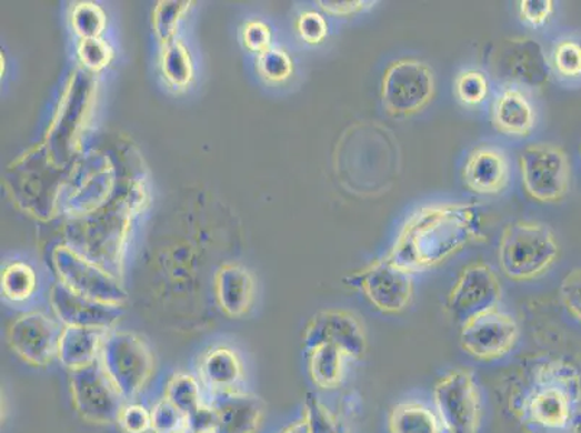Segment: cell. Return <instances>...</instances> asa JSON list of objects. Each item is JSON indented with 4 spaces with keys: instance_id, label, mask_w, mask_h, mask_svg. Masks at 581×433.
<instances>
[{
    "instance_id": "2",
    "label": "cell",
    "mask_w": 581,
    "mask_h": 433,
    "mask_svg": "<svg viewBox=\"0 0 581 433\" xmlns=\"http://www.w3.org/2000/svg\"><path fill=\"white\" fill-rule=\"evenodd\" d=\"M581 403V380L573 365L538 361L513 387L509 406L530 433H565Z\"/></svg>"
},
{
    "instance_id": "29",
    "label": "cell",
    "mask_w": 581,
    "mask_h": 433,
    "mask_svg": "<svg viewBox=\"0 0 581 433\" xmlns=\"http://www.w3.org/2000/svg\"><path fill=\"white\" fill-rule=\"evenodd\" d=\"M551 64L563 79L581 80V40L565 37L557 41L551 52Z\"/></svg>"
},
{
    "instance_id": "26",
    "label": "cell",
    "mask_w": 581,
    "mask_h": 433,
    "mask_svg": "<svg viewBox=\"0 0 581 433\" xmlns=\"http://www.w3.org/2000/svg\"><path fill=\"white\" fill-rule=\"evenodd\" d=\"M166 399L187 417L201 406V389L193 374L176 373L168 380Z\"/></svg>"
},
{
    "instance_id": "14",
    "label": "cell",
    "mask_w": 581,
    "mask_h": 433,
    "mask_svg": "<svg viewBox=\"0 0 581 433\" xmlns=\"http://www.w3.org/2000/svg\"><path fill=\"white\" fill-rule=\"evenodd\" d=\"M62 330L42 312H28L9 326L8 343L26 363L33 367H47L59 355Z\"/></svg>"
},
{
    "instance_id": "6",
    "label": "cell",
    "mask_w": 581,
    "mask_h": 433,
    "mask_svg": "<svg viewBox=\"0 0 581 433\" xmlns=\"http://www.w3.org/2000/svg\"><path fill=\"white\" fill-rule=\"evenodd\" d=\"M522 184L532 200L559 202L569 192L571 170L563 149L549 143L530 144L520 157Z\"/></svg>"
},
{
    "instance_id": "11",
    "label": "cell",
    "mask_w": 581,
    "mask_h": 433,
    "mask_svg": "<svg viewBox=\"0 0 581 433\" xmlns=\"http://www.w3.org/2000/svg\"><path fill=\"white\" fill-rule=\"evenodd\" d=\"M520 329L512 315L492 308L463 322L460 344L465 353L482 361L505 358L517 345Z\"/></svg>"
},
{
    "instance_id": "35",
    "label": "cell",
    "mask_w": 581,
    "mask_h": 433,
    "mask_svg": "<svg viewBox=\"0 0 581 433\" xmlns=\"http://www.w3.org/2000/svg\"><path fill=\"white\" fill-rule=\"evenodd\" d=\"M304 419L309 423L311 433H339L338 423L328 407L314 396H307Z\"/></svg>"
},
{
    "instance_id": "9",
    "label": "cell",
    "mask_w": 581,
    "mask_h": 433,
    "mask_svg": "<svg viewBox=\"0 0 581 433\" xmlns=\"http://www.w3.org/2000/svg\"><path fill=\"white\" fill-rule=\"evenodd\" d=\"M350 285L360 289L368 301L383 314H400L414 296V282L388 256L374 260L350 278Z\"/></svg>"
},
{
    "instance_id": "27",
    "label": "cell",
    "mask_w": 581,
    "mask_h": 433,
    "mask_svg": "<svg viewBox=\"0 0 581 433\" xmlns=\"http://www.w3.org/2000/svg\"><path fill=\"white\" fill-rule=\"evenodd\" d=\"M37 289V274L26 263H11L2 272V293L7 300L23 302L30 300Z\"/></svg>"
},
{
    "instance_id": "34",
    "label": "cell",
    "mask_w": 581,
    "mask_h": 433,
    "mask_svg": "<svg viewBox=\"0 0 581 433\" xmlns=\"http://www.w3.org/2000/svg\"><path fill=\"white\" fill-rule=\"evenodd\" d=\"M258 70L261 72L263 79L273 81V83H281L290 79L294 67H292L291 58L286 51L269 50L259 56Z\"/></svg>"
},
{
    "instance_id": "31",
    "label": "cell",
    "mask_w": 581,
    "mask_h": 433,
    "mask_svg": "<svg viewBox=\"0 0 581 433\" xmlns=\"http://www.w3.org/2000/svg\"><path fill=\"white\" fill-rule=\"evenodd\" d=\"M454 91L464 105H479L488 98V77L478 70L460 72L454 81Z\"/></svg>"
},
{
    "instance_id": "33",
    "label": "cell",
    "mask_w": 581,
    "mask_h": 433,
    "mask_svg": "<svg viewBox=\"0 0 581 433\" xmlns=\"http://www.w3.org/2000/svg\"><path fill=\"white\" fill-rule=\"evenodd\" d=\"M187 426V416L174 404L162 399L151 409L152 433H179Z\"/></svg>"
},
{
    "instance_id": "13",
    "label": "cell",
    "mask_w": 581,
    "mask_h": 433,
    "mask_svg": "<svg viewBox=\"0 0 581 433\" xmlns=\"http://www.w3.org/2000/svg\"><path fill=\"white\" fill-rule=\"evenodd\" d=\"M320 344L339 346L348 359L362 360L368 350L367 331L353 312L320 311L307 322L302 345L307 351Z\"/></svg>"
},
{
    "instance_id": "16",
    "label": "cell",
    "mask_w": 581,
    "mask_h": 433,
    "mask_svg": "<svg viewBox=\"0 0 581 433\" xmlns=\"http://www.w3.org/2000/svg\"><path fill=\"white\" fill-rule=\"evenodd\" d=\"M499 67L509 79L530 87L549 83L550 66L540 43L530 38H513L499 52Z\"/></svg>"
},
{
    "instance_id": "7",
    "label": "cell",
    "mask_w": 581,
    "mask_h": 433,
    "mask_svg": "<svg viewBox=\"0 0 581 433\" xmlns=\"http://www.w3.org/2000/svg\"><path fill=\"white\" fill-rule=\"evenodd\" d=\"M70 392L77 413L93 425L118 423L127 401L106 374L100 361L70 372Z\"/></svg>"
},
{
    "instance_id": "3",
    "label": "cell",
    "mask_w": 581,
    "mask_h": 433,
    "mask_svg": "<svg viewBox=\"0 0 581 433\" xmlns=\"http://www.w3.org/2000/svg\"><path fill=\"white\" fill-rule=\"evenodd\" d=\"M559 256L560 244L549 225L520 220L502 231L498 260L512 281H534L549 272Z\"/></svg>"
},
{
    "instance_id": "25",
    "label": "cell",
    "mask_w": 581,
    "mask_h": 433,
    "mask_svg": "<svg viewBox=\"0 0 581 433\" xmlns=\"http://www.w3.org/2000/svg\"><path fill=\"white\" fill-rule=\"evenodd\" d=\"M81 182L74 194L70 195V205L74 211H90L102 204L113 185V175L110 168L102 170L83 171Z\"/></svg>"
},
{
    "instance_id": "22",
    "label": "cell",
    "mask_w": 581,
    "mask_h": 433,
    "mask_svg": "<svg viewBox=\"0 0 581 433\" xmlns=\"http://www.w3.org/2000/svg\"><path fill=\"white\" fill-rule=\"evenodd\" d=\"M200 374L213 393H222L238 390L244 370L237 351L229 346H218L206 353L201 360Z\"/></svg>"
},
{
    "instance_id": "23",
    "label": "cell",
    "mask_w": 581,
    "mask_h": 433,
    "mask_svg": "<svg viewBox=\"0 0 581 433\" xmlns=\"http://www.w3.org/2000/svg\"><path fill=\"white\" fill-rule=\"evenodd\" d=\"M307 367L311 382L317 387L333 390L339 387L344 377V360L348 355L339 346L320 344L305 351Z\"/></svg>"
},
{
    "instance_id": "21",
    "label": "cell",
    "mask_w": 581,
    "mask_h": 433,
    "mask_svg": "<svg viewBox=\"0 0 581 433\" xmlns=\"http://www.w3.org/2000/svg\"><path fill=\"white\" fill-rule=\"evenodd\" d=\"M108 332L98 329H83V326H64L60 336L57 359L70 372L88 367L99 360Z\"/></svg>"
},
{
    "instance_id": "5",
    "label": "cell",
    "mask_w": 581,
    "mask_h": 433,
    "mask_svg": "<svg viewBox=\"0 0 581 433\" xmlns=\"http://www.w3.org/2000/svg\"><path fill=\"white\" fill-rule=\"evenodd\" d=\"M434 71L415 58H402L392 62L382 77L383 108L397 118L421 112L434 98Z\"/></svg>"
},
{
    "instance_id": "32",
    "label": "cell",
    "mask_w": 581,
    "mask_h": 433,
    "mask_svg": "<svg viewBox=\"0 0 581 433\" xmlns=\"http://www.w3.org/2000/svg\"><path fill=\"white\" fill-rule=\"evenodd\" d=\"M73 28L83 40L99 38L106 27V14L98 4L84 2L77 4L73 11Z\"/></svg>"
},
{
    "instance_id": "10",
    "label": "cell",
    "mask_w": 581,
    "mask_h": 433,
    "mask_svg": "<svg viewBox=\"0 0 581 433\" xmlns=\"http://www.w3.org/2000/svg\"><path fill=\"white\" fill-rule=\"evenodd\" d=\"M60 282L71 291L90 300L122 306L128 293L114 274L104 271L99 264L77 254L74 250L60 248L52 256Z\"/></svg>"
},
{
    "instance_id": "39",
    "label": "cell",
    "mask_w": 581,
    "mask_h": 433,
    "mask_svg": "<svg viewBox=\"0 0 581 433\" xmlns=\"http://www.w3.org/2000/svg\"><path fill=\"white\" fill-rule=\"evenodd\" d=\"M560 298L570 314L581 322V268H575L563 279Z\"/></svg>"
},
{
    "instance_id": "42",
    "label": "cell",
    "mask_w": 581,
    "mask_h": 433,
    "mask_svg": "<svg viewBox=\"0 0 581 433\" xmlns=\"http://www.w3.org/2000/svg\"><path fill=\"white\" fill-rule=\"evenodd\" d=\"M320 8L331 17H353L371 9L377 2L369 0H320Z\"/></svg>"
},
{
    "instance_id": "41",
    "label": "cell",
    "mask_w": 581,
    "mask_h": 433,
    "mask_svg": "<svg viewBox=\"0 0 581 433\" xmlns=\"http://www.w3.org/2000/svg\"><path fill=\"white\" fill-rule=\"evenodd\" d=\"M243 41L249 51L258 52L259 56L263 54L271 47V31L269 27L261 21L249 22L244 27Z\"/></svg>"
},
{
    "instance_id": "1",
    "label": "cell",
    "mask_w": 581,
    "mask_h": 433,
    "mask_svg": "<svg viewBox=\"0 0 581 433\" xmlns=\"http://www.w3.org/2000/svg\"><path fill=\"white\" fill-rule=\"evenodd\" d=\"M482 207L472 202H441L424 207L402 225L387 254L408 273L439 266L473 243L484 242Z\"/></svg>"
},
{
    "instance_id": "45",
    "label": "cell",
    "mask_w": 581,
    "mask_h": 433,
    "mask_svg": "<svg viewBox=\"0 0 581 433\" xmlns=\"http://www.w3.org/2000/svg\"><path fill=\"white\" fill-rule=\"evenodd\" d=\"M179 433H196V432L189 430V427L186 426L184 430L180 431Z\"/></svg>"
},
{
    "instance_id": "4",
    "label": "cell",
    "mask_w": 581,
    "mask_h": 433,
    "mask_svg": "<svg viewBox=\"0 0 581 433\" xmlns=\"http://www.w3.org/2000/svg\"><path fill=\"white\" fill-rule=\"evenodd\" d=\"M99 361L127 403L147 389L156 369L150 345L142 336L129 331H109Z\"/></svg>"
},
{
    "instance_id": "15",
    "label": "cell",
    "mask_w": 581,
    "mask_h": 433,
    "mask_svg": "<svg viewBox=\"0 0 581 433\" xmlns=\"http://www.w3.org/2000/svg\"><path fill=\"white\" fill-rule=\"evenodd\" d=\"M50 302L52 311L64 326L112 331L122 316L118 305L79 295L61 282L52 286Z\"/></svg>"
},
{
    "instance_id": "37",
    "label": "cell",
    "mask_w": 581,
    "mask_h": 433,
    "mask_svg": "<svg viewBox=\"0 0 581 433\" xmlns=\"http://www.w3.org/2000/svg\"><path fill=\"white\" fill-rule=\"evenodd\" d=\"M124 433H148L151 431V411L138 403L124 404L118 419Z\"/></svg>"
},
{
    "instance_id": "36",
    "label": "cell",
    "mask_w": 581,
    "mask_h": 433,
    "mask_svg": "<svg viewBox=\"0 0 581 433\" xmlns=\"http://www.w3.org/2000/svg\"><path fill=\"white\" fill-rule=\"evenodd\" d=\"M79 57L88 69L99 71L112 60V50L100 38H91V40H81Z\"/></svg>"
},
{
    "instance_id": "19",
    "label": "cell",
    "mask_w": 581,
    "mask_h": 433,
    "mask_svg": "<svg viewBox=\"0 0 581 433\" xmlns=\"http://www.w3.org/2000/svg\"><path fill=\"white\" fill-rule=\"evenodd\" d=\"M494 128L507 137L525 138L537 123L534 105L518 89H505L493 103Z\"/></svg>"
},
{
    "instance_id": "44",
    "label": "cell",
    "mask_w": 581,
    "mask_h": 433,
    "mask_svg": "<svg viewBox=\"0 0 581 433\" xmlns=\"http://www.w3.org/2000/svg\"><path fill=\"white\" fill-rule=\"evenodd\" d=\"M282 433H311L309 423L302 417L301 421L295 422L294 425L288 426Z\"/></svg>"
},
{
    "instance_id": "46",
    "label": "cell",
    "mask_w": 581,
    "mask_h": 433,
    "mask_svg": "<svg viewBox=\"0 0 581 433\" xmlns=\"http://www.w3.org/2000/svg\"><path fill=\"white\" fill-rule=\"evenodd\" d=\"M580 152H581V144H580Z\"/></svg>"
},
{
    "instance_id": "24",
    "label": "cell",
    "mask_w": 581,
    "mask_h": 433,
    "mask_svg": "<svg viewBox=\"0 0 581 433\" xmlns=\"http://www.w3.org/2000/svg\"><path fill=\"white\" fill-rule=\"evenodd\" d=\"M389 433H445L443 423L425 404L405 402L389 413Z\"/></svg>"
},
{
    "instance_id": "40",
    "label": "cell",
    "mask_w": 581,
    "mask_h": 433,
    "mask_svg": "<svg viewBox=\"0 0 581 433\" xmlns=\"http://www.w3.org/2000/svg\"><path fill=\"white\" fill-rule=\"evenodd\" d=\"M520 13L523 21L532 27H542L550 21L554 13V2L551 0H523L520 3Z\"/></svg>"
},
{
    "instance_id": "17",
    "label": "cell",
    "mask_w": 581,
    "mask_h": 433,
    "mask_svg": "<svg viewBox=\"0 0 581 433\" xmlns=\"http://www.w3.org/2000/svg\"><path fill=\"white\" fill-rule=\"evenodd\" d=\"M211 406L218 413L216 433H257L266 416V404L252 393H213Z\"/></svg>"
},
{
    "instance_id": "30",
    "label": "cell",
    "mask_w": 581,
    "mask_h": 433,
    "mask_svg": "<svg viewBox=\"0 0 581 433\" xmlns=\"http://www.w3.org/2000/svg\"><path fill=\"white\" fill-rule=\"evenodd\" d=\"M189 8L190 2H176V0L158 3L156 12H153V28H156L158 40L166 47L174 42L177 27Z\"/></svg>"
},
{
    "instance_id": "12",
    "label": "cell",
    "mask_w": 581,
    "mask_h": 433,
    "mask_svg": "<svg viewBox=\"0 0 581 433\" xmlns=\"http://www.w3.org/2000/svg\"><path fill=\"white\" fill-rule=\"evenodd\" d=\"M502 286L498 274L483 262L465 266L448 296L445 310L460 322L498 308L501 302Z\"/></svg>"
},
{
    "instance_id": "28",
    "label": "cell",
    "mask_w": 581,
    "mask_h": 433,
    "mask_svg": "<svg viewBox=\"0 0 581 433\" xmlns=\"http://www.w3.org/2000/svg\"><path fill=\"white\" fill-rule=\"evenodd\" d=\"M162 72L172 87L184 89L193 79V64L187 48L181 42L174 41L166 47L162 54Z\"/></svg>"
},
{
    "instance_id": "38",
    "label": "cell",
    "mask_w": 581,
    "mask_h": 433,
    "mask_svg": "<svg viewBox=\"0 0 581 433\" xmlns=\"http://www.w3.org/2000/svg\"><path fill=\"white\" fill-rule=\"evenodd\" d=\"M300 37L310 46H319L329 36L328 21L319 12L309 11L301 14L297 22Z\"/></svg>"
},
{
    "instance_id": "18",
    "label": "cell",
    "mask_w": 581,
    "mask_h": 433,
    "mask_svg": "<svg viewBox=\"0 0 581 433\" xmlns=\"http://www.w3.org/2000/svg\"><path fill=\"white\" fill-rule=\"evenodd\" d=\"M509 161L497 148L483 147L470 152L463 167V181L480 195H497L509 182Z\"/></svg>"
},
{
    "instance_id": "20",
    "label": "cell",
    "mask_w": 581,
    "mask_h": 433,
    "mask_svg": "<svg viewBox=\"0 0 581 433\" xmlns=\"http://www.w3.org/2000/svg\"><path fill=\"white\" fill-rule=\"evenodd\" d=\"M254 283L251 273L239 264H228L216 276V298L226 315L243 316L251 310Z\"/></svg>"
},
{
    "instance_id": "43",
    "label": "cell",
    "mask_w": 581,
    "mask_h": 433,
    "mask_svg": "<svg viewBox=\"0 0 581 433\" xmlns=\"http://www.w3.org/2000/svg\"><path fill=\"white\" fill-rule=\"evenodd\" d=\"M187 427L196 433H216L218 413L211 404H201L194 413L187 417Z\"/></svg>"
},
{
    "instance_id": "8",
    "label": "cell",
    "mask_w": 581,
    "mask_h": 433,
    "mask_svg": "<svg viewBox=\"0 0 581 433\" xmlns=\"http://www.w3.org/2000/svg\"><path fill=\"white\" fill-rule=\"evenodd\" d=\"M437 415L445 433H478L482 403L474 375L469 370H454L434 387Z\"/></svg>"
}]
</instances>
